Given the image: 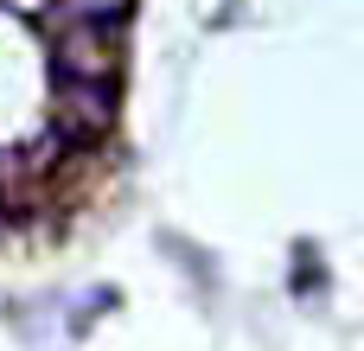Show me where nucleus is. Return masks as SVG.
Masks as SVG:
<instances>
[{
	"mask_svg": "<svg viewBox=\"0 0 364 351\" xmlns=\"http://www.w3.org/2000/svg\"><path fill=\"white\" fill-rule=\"evenodd\" d=\"M58 6V19L70 26V19H96V26H122V13H128V0H51Z\"/></svg>",
	"mask_w": 364,
	"mask_h": 351,
	"instance_id": "nucleus-1",
	"label": "nucleus"
}]
</instances>
